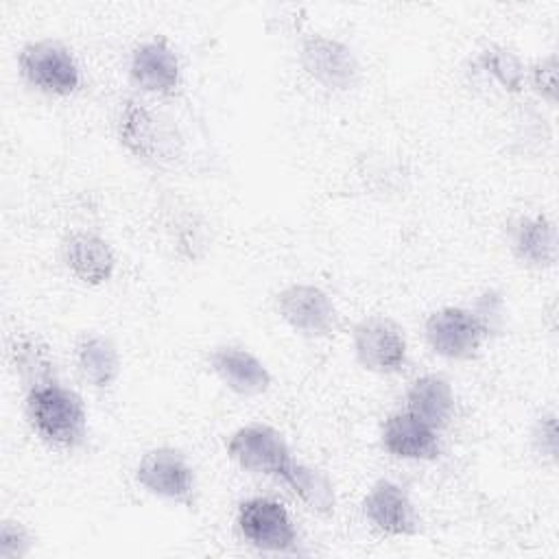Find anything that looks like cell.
<instances>
[{
	"label": "cell",
	"instance_id": "5b68a950",
	"mask_svg": "<svg viewBox=\"0 0 559 559\" xmlns=\"http://www.w3.org/2000/svg\"><path fill=\"white\" fill-rule=\"evenodd\" d=\"M227 456L245 472L282 478L293 461L284 435L262 421H251L234 430L225 443Z\"/></svg>",
	"mask_w": 559,
	"mask_h": 559
},
{
	"label": "cell",
	"instance_id": "277c9868",
	"mask_svg": "<svg viewBox=\"0 0 559 559\" xmlns=\"http://www.w3.org/2000/svg\"><path fill=\"white\" fill-rule=\"evenodd\" d=\"M489 332V325L476 310L461 306L439 308L424 323L428 347L448 360L476 358Z\"/></svg>",
	"mask_w": 559,
	"mask_h": 559
},
{
	"label": "cell",
	"instance_id": "603a6c76",
	"mask_svg": "<svg viewBox=\"0 0 559 559\" xmlns=\"http://www.w3.org/2000/svg\"><path fill=\"white\" fill-rule=\"evenodd\" d=\"M33 548V537L17 520L0 522V559H24Z\"/></svg>",
	"mask_w": 559,
	"mask_h": 559
},
{
	"label": "cell",
	"instance_id": "9c48e42d",
	"mask_svg": "<svg viewBox=\"0 0 559 559\" xmlns=\"http://www.w3.org/2000/svg\"><path fill=\"white\" fill-rule=\"evenodd\" d=\"M236 526L247 544L264 552H295L299 546V535L286 507L273 498L255 496L240 502Z\"/></svg>",
	"mask_w": 559,
	"mask_h": 559
},
{
	"label": "cell",
	"instance_id": "9a60e30c",
	"mask_svg": "<svg viewBox=\"0 0 559 559\" xmlns=\"http://www.w3.org/2000/svg\"><path fill=\"white\" fill-rule=\"evenodd\" d=\"M63 264L85 286L107 284L116 271L111 245L94 231H72L61 247Z\"/></svg>",
	"mask_w": 559,
	"mask_h": 559
},
{
	"label": "cell",
	"instance_id": "d6986e66",
	"mask_svg": "<svg viewBox=\"0 0 559 559\" xmlns=\"http://www.w3.org/2000/svg\"><path fill=\"white\" fill-rule=\"evenodd\" d=\"M312 513L330 515L336 509V491L332 480L319 467L301 461H290L280 478Z\"/></svg>",
	"mask_w": 559,
	"mask_h": 559
},
{
	"label": "cell",
	"instance_id": "e0dca14e",
	"mask_svg": "<svg viewBox=\"0 0 559 559\" xmlns=\"http://www.w3.org/2000/svg\"><path fill=\"white\" fill-rule=\"evenodd\" d=\"M74 360L83 382L96 391L109 389L120 376V352L107 334H83L76 341Z\"/></svg>",
	"mask_w": 559,
	"mask_h": 559
},
{
	"label": "cell",
	"instance_id": "8fae6325",
	"mask_svg": "<svg viewBox=\"0 0 559 559\" xmlns=\"http://www.w3.org/2000/svg\"><path fill=\"white\" fill-rule=\"evenodd\" d=\"M129 76L142 92L159 96L173 94L181 81V63L177 50L162 35L140 41L131 52Z\"/></svg>",
	"mask_w": 559,
	"mask_h": 559
},
{
	"label": "cell",
	"instance_id": "5bb4252c",
	"mask_svg": "<svg viewBox=\"0 0 559 559\" xmlns=\"http://www.w3.org/2000/svg\"><path fill=\"white\" fill-rule=\"evenodd\" d=\"M362 515L384 535L404 537L417 531V513L406 489L386 478L373 483L365 493Z\"/></svg>",
	"mask_w": 559,
	"mask_h": 559
},
{
	"label": "cell",
	"instance_id": "2e32d148",
	"mask_svg": "<svg viewBox=\"0 0 559 559\" xmlns=\"http://www.w3.org/2000/svg\"><path fill=\"white\" fill-rule=\"evenodd\" d=\"M406 411L435 430H443L450 426L456 411L452 384L437 373H424L415 378L406 391Z\"/></svg>",
	"mask_w": 559,
	"mask_h": 559
},
{
	"label": "cell",
	"instance_id": "ffe728a7",
	"mask_svg": "<svg viewBox=\"0 0 559 559\" xmlns=\"http://www.w3.org/2000/svg\"><path fill=\"white\" fill-rule=\"evenodd\" d=\"M11 365L17 373V378L26 384V389H33L44 382L57 380V365L50 356L48 345H44L37 338H15L11 345Z\"/></svg>",
	"mask_w": 559,
	"mask_h": 559
},
{
	"label": "cell",
	"instance_id": "8992f818",
	"mask_svg": "<svg viewBox=\"0 0 559 559\" xmlns=\"http://www.w3.org/2000/svg\"><path fill=\"white\" fill-rule=\"evenodd\" d=\"M277 317L299 336L323 338L336 330L338 310L332 297L306 282H295L277 290L275 295Z\"/></svg>",
	"mask_w": 559,
	"mask_h": 559
},
{
	"label": "cell",
	"instance_id": "4fadbf2b",
	"mask_svg": "<svg viewBox=\"0 0 559 559\" xmlns=\"http://www.w3.org/2000/svg\"><path fill=\"white\" fill-rule=\"evenodd\" d=\"M380 445L402 461H435L441 454L439 430L408 411L391 413L380 430Z\"/></svg>",
	"mask_w": 559,
	"mask_h": 559
},
{
	"label": "cell",
	"instance_id": "7402d4cb",
	"mask_svg": "<svg viewBox=\"0 0 559 559\" xmlns=\"http://www.w3.org/2000/svg\"><path fill=\"white\" fill-rule=\"evenodd\" d=\"M557 70H559V63H557V55L555 52H548L544 57H539L533 66H531V85L535 90L537 96H542V100H546L548 105H555L557 103Z\"/></svg>",
	"mask_w": 559,
	"mask_h": 559
},
{
	"label": "cell",
	"instance_id": "30bf717a",
	"mask_svg": "<svg viewBox=\"0 0 559 559\" xmlns=\"http://www.w3.org/2000/svg\"><path fill=\"white\" fill-rule=\"evenodd\" d=\"M135 480L146 493L155 498L177 502V504L192 502V493H194L192 465L179 450L170 445L146 450L135 465Z\"/></svg>",
	"mask_w": 559,
	"mask_h": 559
},
{
	"label": "cell",
	"instance_id": "ac0fdd59",
	"mask_svg": "<svg viewBox=\"0 0 559 559\" xmlns=\"http://www.w3.org/2000/svg\"><path fill=\"white\" fill-rule=\"evenodd\" d=\"M511 249L515 258L533 269H548L557 262V229L542 214L522 216L511 231Z\"/></svg>",
	"mask_w": 559,
	"mask_h": 559
},
{
	"label": "cell",
	"instance_id": "7c38bea8",
	"mask_svg": "<svg viewBox=\"0 0 559 559\" xmlns=\"http://www.w3.org/2000/svg\"><path fill=\"white\" fill-rule=\"evenodd\" d=\"M207 365L212 373L240 397H258L271 389L269 367L240 345H218L210 352Z\"/></svg>",
	"mask_w": 559,
	"mask_h": 559
},
{
	"label": "cell",
	"instance_id": "ba28073f",
	"mask_svg": "<svg viewBox=\"0 0 559 559\" xmlns=\"http://www.w3.org/2000/svg\"><path fill=\"white\" fill-rule=\"evenodd\" d=\"M299 63L304 72L325 90L345 92L360 79V61L354 48L323 33H312L301 39Z\"/></svg>",
	"mask_w": 559,
	"mask_h": 559
},
{
	"label": "cell",
	"instance_id": "44dd1931",
	"mask_svg": "<svg viewBox=\"0 0 559 559\" xmlns=\"http://www.w3.org/2000/svg\"><path fill=\"white\" fill-rule=\"evenodd\" d=\"M478 66L487 72L504 92L518 94L526 81V70L522 59L507 46L489 44L478 52Z\"/></svg>",
	"mask_w": 559,
	"mask_h": 559
},
{
	"label": "cell",
	"instance_id": "52a82bcc",
	"mask_svg": "<svg viewBox=\"0 0 559 559\" xmlns=\"http://www.w3.org/2000/svg\"><path fill=\"white\" fill-rule=\"evenodd\" d=\"M356 362L371 373L391 376L406 365L408 343L404 330L389 317H365L352 330Z\"/></svg>",
	"mask_w": 559,
	"mask_h": 559
},
{
	"label": "cell",
	"instance_id": "7a4b0ae2",
	"mask_svg": "<svg viewBox=\"0 0 559 559\" xmlns=\"http://www.w3.org/2000/svg\"><path fill=\"white\" fill-rule=\"evenodd\" d=\"M118 140L135 159L155 168L175 166L183 153L175 122L135 98L120 107Z\"/></svg>",
	"mask_w": 559,
	"mask_h": 559
},
{
	"label": "cell",
	"instance_id": "cb8c5ba5",
	"mask_svg": "<svg viewBox=\"0 0 559 559\" xmlns=\"http://www.w3.org/2000/svg\"><path fill=\"white\" fill-rule=\"evenodd\" d=\"M531 443L537 454L555 461L559 450V437H557V413L546 411L542 413L531 430Z\"/></svg>",
	"mask_w": 559,
	"mask_h": 559
},
{
	"label": "cell",
	"instance_id": "6da1fadb",
	"mask_svg": "<svg viewBox=\"0 0 559 559\" xmlns=\"http://www.w3.org/2000/svg\"><path fill=\"white\" fill-rule=\"evenodd\" d=\"M26 419L31 430L50 448L74 450L87 435L83 397L59 380L26 389Z\"/></svg>",
	"mask_w": 559,
	"mask_h": 559
},
{
	"label": "cell",
	"instance_id": "3957f363",
	"mask_svg": "<svg viewBox=\"0 0 559 559\" xmlns=\"http://www.w3.org/2000/svg\"><path fill=\"white\" fill-rule=\"evenodd\" d=\"M17 68L24 81L48 94L70 96L81 85V70L72 50L59 39H35L20 48Z\"/></svg>",
	"mask_w": 559,
	"mask_h": 559
}]
</instances>
